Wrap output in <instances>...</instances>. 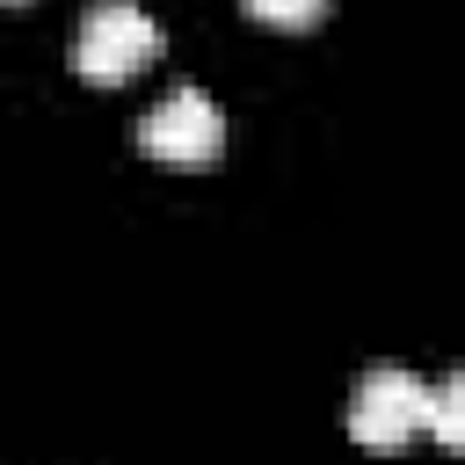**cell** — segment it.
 Masks as SVG:
<instances>
[{"mask_svg": "<svg viewBox=\"0 0 465 465\" xmlns=\"http://www.w3.org/2000/svg\"><path fill=\"white\" fill-rule=\"evenodd\" d=\"M160 58V22L131 0H94L73 29V73L94 80V87H116L131 73H145Z\"/></svg>", "mask_w": 465, "mask_h": 465, "instance_id": "6da1fadb", "label": "cell"}, {"mask_svg": "<svg viewBox=\"0 0 465 465\" xmlns=\"http://www.w3.org/2000/svg\"><path fill=\"white\" fill-rule=\"evenodd\" d=\"M7 7H15V0H7Z\"/></svg>", "mask_w": 465, "mask_h": 465, "instance_id": "8992f818", "label": "cell"}, {"mask_svg": "<svg viewBox=\"0 0 465 465\" xmlns=\"http://www.w3.org/2000/svg\"><path fill=\"white\" fill-rule=\"evenodd\" d=\"M138 145L167 167H203L225 153V116L203 87H167L145 116H138Z\"/></svg>", "mask_w": 465, "mask_h": 465, "instance_id": "3957f363", "label": "cell"}, {"mask_svg": "<svg viewBox=\"0 0 465 465\" xmlns=\"http://www.w3.org/2000/svg\"><path fill=\"white\" fill-rule=\"evenodd\" d=\"M254 22H269V29H312L320 15H327V0H240Z\"/></svg>", "mask_w": 465, "mask_h": 465, "instance_id": "5b68a950", "label": "cell"}, {"mask_svg": "<svg viewBox=\"0 0 465 465\" xmlns=\"http://www.w3.org/2000/svg\"><path fill=\"white\" fill-rule=\"evenodd\" d=\"M421 429H429V378H414V371H400V363L363 371V385H356V400H349V436H356L363 450H400V443H414Z\"/></svg>", "mask_w": 465, "mask_h": 465, "instance_id": "7a4b0ae2", "label": "cell"}, {"mask_svg": "<svg viewBox=\"0 0 465 465\" xmlns=\"http://www.w3.org/2000/svg\"><path fill=\"white\" fill-rule=\"evenodd\" d=\"M429 436H436L443 450H458V443H465V378L429 385Z\"/></svg>", "mask_w": 465, "mask_h": 465, "instance_id": "277c9868", "label": "cell"}]
</instances>
